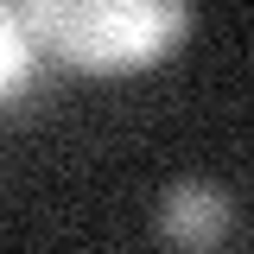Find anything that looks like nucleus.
Here are the masks:
<instances>
[{"instance_id": "1", "label": "nucleus", "mask_w": 254, "mask_h": 254, "mask_svg": "<svg viewBox=\"0 0 254 254\" xmlns=\"http://www.w3.org/2000/svg\"><path fill=\"white\" fill-rule=\"evenodd\" d=\"M19 19L64 64L115 76L165 58L190 32V6L185 0H64V6H26Z\"/></svg>"}, {"instance_id": "2", "label": "nucleus", "mask_w": 254, "mask_h": 254, "mask_svg": "<svg viewBox=\"0 0 254 254\" xmlns=\"http://www.w3.org/2000/svg\"><path fill=\"white\" fill-rule=\"evenodd\" d=\"M235 229V197L210 178H178L159 197V235L178 248H216Z\"/></svg>"}]
</instances>
